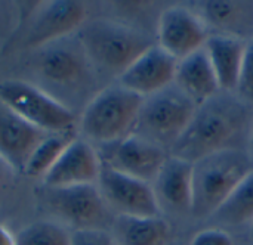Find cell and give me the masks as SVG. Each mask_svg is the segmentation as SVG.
<instances>
[{
	"mask_svg": "<svg viewBox=\"0 0 253 245\" xmlns=\"http://www.w3.org/2000/svg\"><path fill=\"white\" fill-rule=\"evenodd\" d=\"M77 136L73 133H53L47 135L46 139L36 148V151L31 154L28 163L25 164V169L22 173L31 177H40L46 176V173L53 167V164L58 161L61 154L65 151V148L74 140Z\"/></svg>",
	"mask_w": 253,
	"mask_h": 245,
	"instance_id": "7402d4cb",
	"label": "cell"
},
{
	"mask_svg": "<svg viewBox=\"0 0 253 245\" xmlns=\"http://www.w3.org/2000/svg\"><path fill=\"white\" fill-rule=\"evenodd\" d=\"M212 219L225 226H240L253 222V170L234 188Z\"/></svg>",
	"mask_w": 253,
	"mask_h": 245,
	"instance_id": "44dd1931",
	"label": "cell"
},
{
	"mask_svg": "<svg viewBox=\"0 0 253 245\" xmlns=\"http://www.w3.org/2000/svg\"><path fill=\"white\" fill-rule=\"evenodd\" d=\"M84 18L86 9L80 1H52L34 21L27 37V44L31 47H40L59 41L71 31L80 28Z\"/></svg>",
	"mask_w": 253,
	"mask_h": 245,
	"instance_id": "5bb4252c",
	"label": "cell"
},
{
	"mask_svg": "<svg viewBox=\"0 0 253 245\" xmlns=\"http://www.w3.org/2000/svg\"><path fill=\"white\" fill-rule=\"evenodd\" d=\"M101 164L102 161L93 146L77 138L65 148L43 180L46 188L95 185L99 179Z\"/></svg>",
	"mask_w": 253,
	"mask_h": 245,
	"instance_id": "7c38bea8",
	"label": "cell"
},
{
	"mask_svg": "<svg viewBox=\"0 0 253 245\" xmlns=\"http://www.w3.org/2000/svg\"><path fill=\"white\" fill-rule=\"evenodd\" d=\"M173 83L197 106L221 92L218 78L205 49L178 61Z\"/></svg>",
	"mask_w": 253,
	"mask_h": 245,
	"instance_id": "ac0fdd59",
	"label": "cell"
},
{
	"mask_svg": "<svg viewBox=\"0 0 253 245\" xmlns=\"http://www.w3.org/2000/svg\"><path fill=\"white\" fill-rule=\"evenodd\" d=\"M252 170L251 157L239 148L222 149L193 163L190 213L199 220L212 217Z\"/></svg>",
	"mask_w": 253,
	"mask_h": 245,
	"instance_id": "7a4b0ae2",
	"label": "cell"
},
{
	"mask_svg": "<svg viewBox=\"0 0 253 245\" xmlns=\"http://www.w3.org/2000/svg\"><path fill=\"white\" fill-rule=\"evenodd\" d=\"M98 182L105 204L116 210L119 216H160L162 207L150 183L117 172L105 163L101 164Z\"/></svg>",
	"mask_w": 253,
	"mask_h": 245,
	"instance_id": "52a82bcc",
	"label": "cell"
},
{
	"mask_svg": "<svg viewBox=\"0 0 253 245\" xmlns=\"http://www.w3.org/2000/svg\"><path fill=\"white\" fill-rule=\"evenodd\" d=\"M86 55L79 44L74 47L67 43H50L39 56L40 74L50 83L59 86H76L86 78Z\"/></svg>",
	"mask_w": 253,
	"mask_h": 245,
	"instance_id": "2e32d148",
	"label": "cell"
},
{
	"mask_svg": "<svg viewBox=\"0 0 253 245\" xmlns=\"http://www.w3.org/2000/svg\"><path fill=\"white\" fill-rule=\"evenodd\" d=\"M113 238L117 245H168L170 226L162 216H117L113 225Z\"/></svg>",
	"mask_w": 253,
	"mask_h": 245,
	"instance_id": "ffe728a7",
	"label": "cell"
},
{
	"mask_svg": "<svg viewBox=\"0 0 253 245\" xmlns=\"http://www.w3.org/2000/svg\"><path fill=\"white\" fill-rule=\"evenodd\" d=\"M236 92L242 101L253 102V37L246 41Z\"/></svg>",
	"mask_w": 253,
	"mask_h": 245,
	"instance_id": "cb8c5ba5",
	"label": "cell"
},
{
	"mask_svg": "<svg viewBox=\"0 0 253 245\" xmlns=\"http://www.w3.org/2000/svg\"><path fill=\"white\" fill-rule=\"evenodd\" d=\"M71 245H117L113 235L104 229H76L71 232Z\"/></svg>",
	"mask_w": 253,
	"mask_h": 245,
	"instance_id": "d4e9b609",
	"label": "cell"
},
{
	"mask_svg": "<svg viewBox=\"0 0 253 245\" xmlns=\"http://www.w3.org/2000/svg\"><path fill=\"white\" fill-rule=\"evenodd\" d=\"M251 240H252L253 243V222L251 223Z\"/></svg>",
	"mask_w": 253,
	"mask_h": 245,
	"instance_id": "f1b7e54d",
	"label": "cell"
},
{
	"mask_svg": "<svg viewBox=\"0 0 253 245\" xmlns=\"http://www.w3.org/2000/svg\"><path fill=\"white\" fill-rule=\"evenodd\" d=\"M176 65L178 61L173 56L159 44H153L119 77V84L147 98L175 81Z\"/></svg>",
	"mask_w": 253,
	"mask_h": 245,
	"instance_id": "8fae6325",
	"label": "cell"
},
{
	"mask_svg": "<svg viewBox=\"0 0 253 245\" xmlns=\"http://www.w3.org/2000/svg\"><path fill=\"white\" fill-rule=\"evenodd\" d=\"M15 245H71V234L55 222H36L15 235Z\"/></svg>",
	"mask_w": 253,
	"mask_h": 245,
	"instance_id": "603a6c76",
	"label": "cell"
},
{
	"mask_svg": "<svg viewBox=\"0 0 253 245\" xmlns=\"http://www.w3.org/2000/svg\"><path fill=\"white\" fill-rule=\"evenodd\" d=\"M49 207L76 229H101L107 204L95 185L47 188Z\"/></svg>",
	"mask_w": 253,
	"mask_h": 245,
	"instance_id": "9c48e42d",
	"label": "cell"
},
{
	"mask_svg": "<svg viewBox=\"0 0 253 245\" xmlns=\"http://www.w3.org/2000/svg\"><path fill=\"white\" fill-rule=\"evenodd\" d=\"M208 37V27L188 7L170 6L159 16L157 44L176 61L203 49Z\"/></svg>",
	"mask_w": 253,
	"mask_h": 245,
	"instance_id": "ba28073f",
	"label": "cell"
},
{
	"mask_svg": "<svg viewBox=\"0 0 253 245\" xmlns=\"http://www.w3.org/2000/svg\"><path fill=\"white\" fill-rule=\"evenodd\" d=\"M246 41L231 35L209 34L205 43L203 49L212 64L219 89L227 93L237 90Z\"/></svg>",
	"mask_w": 253,
	"mask_h": 245,
	"instance_id": "d6986e66",
	"label": "cell"
},
{
	"mask_svg": "<svg viewBox=\"0 0 253 245\" xmlns=\"http://www.w3.org/2000/svg\"><path fill=\"white\" fill-rule=\"evenodd\" d=\"M0 102L49 135L73 133L76 129V117L67 106L27 81H1Z\"/></svg>",
	"mask_w": 253,
	"mask_h": 245,
	"instance_id": "8992f818",
	"label": "cell"
},
{
	"mask_svg": "<svg viewBox=\"0 0 253 245\" xmlns=\"http://www.w3.org/2000/svg\"><path fill=\"white\" fill-rule=\"evenodd\" d=\"M190 245H234L228 232L219 228H208L194 235Z\"/></svg>",
	"mask_w": 253,
	"mask_h": 245,
	"instance_id": "484cf974",
	"label": "cell"
},
{
	"mask_svg": "<svg viewBox=\"0 0 253 245\" xmlns=\"http://www.w3.org/2000/svg\"><path fill=\"white\" fill-rule=\"evenodd\" d=\"M197 105L172 83L166 89L144 98L133 135L163 149L172 148L191 121Z\"/></svg>",
	"mask_w": 253,
	"mask_h": 245,
	"instance_id": "5b68a950",
	"label": "cell"
},
{
	"mask_svg": "<svg viewBox=\"0 0 253 245\" xmlns=\"http://www.w3.org/2000/svg\"><path fill=\"white\" fill-rule=\"evenodd\" d=\"M79 44L86 58L101 71L120 77L154 43L145 33L132 27L93 21L80 28Z\"/></svg>",
	"mask_w": 253,
	"mask_h": 245,
	"instance_id": "3957f363",
	"label": "cell"
},
{
	"mask_svg": "<svg viewBox=\"0 0 253 245\" xmlns=\"http://www.w3.org/2000/svg\"><path fill=\"white\" fill-rule=\"evenodd\" d=\"M0 245H15V237H12L3 226H0Z\"/></svg>",
	"mask_w": 253,
	"mask_h": 245,
	"instance_id": "4316f807",
	"label": "cell"
},
{
	"mask_svg": "<svg viewBox=\"0 0 253 245\" xmlns=\"http://www.w3.org/2000/svg\"><path fill=\"white\" fill-rule=\"evenodd\" d=\"M200 19L208 28L245 40L253 37V1L237 0H208L197 3ZM248 38V40H249Z\"/></svg>",
	"mask_w": 253,
	"mask_h": 245,
	"instance_id": "9a60e30c",
	"label": "cell"
},
{
	"mask_svg": "<svg viewBox=\"0 0 253 245\" xmlns=\"http://www.w3.org/2000/svg\"><path fill=\"white\" fill-rule=\"evenodd\" d=\"M144 98L120 84L101 90L84 108L80 129L98 143H116L133 133Z\"/></svg>",
	"mask_w": 253,
	"mask_h": 245,
	"instance_id": "277c9868",
	"label": "cell"
},
{
	"mask_svg": "<svg viewBox=\"0 0 253 245\" xmlns=\"http://www.w3.org/2000/svg\"><path fill=\"white\" fill-rule=\"evenodd\" d=\"M249 146H251V151L253 154V120H252V127H251V132H249Z\"/></svg>",
	"mask_w": 253,
	"mask_h": 245,
	"instance_id": "83f0119b",
	"label": "cell"
},
{
	"mask_svg": "<svg viewBox=\"0 0 253 245\" xmlns=\"http://www.w3.org/2000/svg\"><path fill=\"white\" fill-rule=\"evenodd\" d=\"M249 121L246 102L233 93L219 92L197 106L187 129L170 148V155L196 163L218 151L237 148L234 143Z\"/></svg>",
	"mask_w": 253,
	"mask_h": 245,
	"instance_id": "6da1fadb",
	"label": "cell"
},
{
	"mask_svg": "<svg viewBox=\"0 0 253 245\" xmlns=\"http://www.w3.org/2000/svg\"><path fill=\"white\" fill-rule=\"evenodd\" d=\"M47 135L0 102V158L10 167L24 172L31 154Z\"/></svg>",
	"mask_w": 253,
	"mask_h": 245,
	"instance_id": "4fadbf2b",
	"label": "cell"
},
{
	"mask_svg": "<svg viewBox=\"0 0 253 245\" xmlns=\"http://www.w3.org/2000/svg\"><path fill=\"white\" fill-rule=\"evenodd\" d=\"M162 204L178 213H190L193 198V163L169 155L153 186Z\"/></svg>",
	"mask_w": 253,
	"mask_h": 245,
	"instance_id": "e0dca14e",
	"label": "cell"
},
{
	"mask_svg": "<svg viewBox=\"0 0 253 245\" xmlns=\"http://www.w3.org/2000/svg\"><path fill=\"white\" fill-rule=\"evenodd\" d=\"M110 146L105 161L102 163L147 183L157 179L169 157L166 149L133 133Z\"/></svg>",
	"mask_w": 253,
	"mask_h": 245,
	"instance_id": "30bf717a",
	"label": "cell"
}]
</instances>
